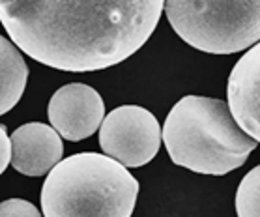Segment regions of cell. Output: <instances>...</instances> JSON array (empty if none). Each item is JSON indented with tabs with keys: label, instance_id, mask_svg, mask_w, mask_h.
Returning <instances> with one entry per match:
<instances>
[{
	"label": "cell",
	"instance_id": "6da1fadb",
	"mask_svg": "<svg viewBox=\"0 0 260 217\" xmlns=\"http://www.w3.org/2000/svg\"><path fill=\"white\" fill-rule=\"evenodd\" d=\"M163 10L165 0H0V21L36 62L86 73L133 56Z\"/></svg>",
	"mask_w": 260,
	"mask_h": 217
},
{
	"label": "cell",
	"instance_id": "7a4b0ae2",
	"mask_svg": "<svg viewBox=\"0 0 260 217\" xmlns=\"http://www.w3.org/2000/svg\"><path fill=\"white\" fill-rule=\"evenodd\" d=\"M163 142L172 163L208 176L240 169L258 146L238 123L229 101L204 96L176 101L163 126Z\"/></svg>",
	"mask_w": 260,
	"mask_h": 217
},
{
	"label": "cell",
	"instance_id": "3957f363",
	"mask_svg": "<svg viewBox=\"0 0 260 217\" xmlns=\"http://www.w3.org/2000/svg\"><path fill=\"white\" fill-rule=\"evenodd\" d=\"M139 182L124 163L107 153L81 152L60 159L42 188L47 217H129Z\"/></svg>",
	"mask_w": 260,
	"mask_h": 217
},
{
	"label": "cell",
	"instance_id": "277c9868",
	"mask_svg": "<svg viewBox=\"0 0 260 217\" xmlns=\"http://www.w3.org/2000/svg\"><path fill=\"white\" fill-rule=\"evenodd\" d=\"M182 41L208 54H234L260 41V0H165Z\"/></svg>",
	"mask_w": 260,
	"mask_h": 217
},
{
	"label": "cell",
	"instance_id": "5b68a950",
	"mask_svg": "<svg viewBox=\"0 0 260 217\" xmlns=\"http://www.w3.org/2000/svg\"><path fill=\"white\" fill-rule=\"evenodd\" d=\"M163 129L144 107L122 105L105 116L100 128L101 150L125 167H144L157 156Z\"/></svg>",
	"mask_w": 260,
	"mask_h": 217
},
{
	"label": "cell",
	"instance_id": "8992f818",
	"mask_svg": "<svg viewBox=\"0 0 260 217\" xmlns=\"http://www.w3.org/2000/svg\"><path fill=\"white\" fill-rule=\"evenodd\" d=\"M49 122L66 141L92 137L105 120V103L98 90L83 82L58 88L49 101Z\"/></svg>",
	"mask_w": 260,
	"mask_h": 217
},
{
	"label": "cell",
	"instance_id": "52a82bcc",
	"mask_svg": "<svg viewBox=\"0 0 260 217\" xmlns=\"http://www.w3.org/2000/svg\"><path fill=\"white\" fill-rule=\"evenodd\" d=\"M226 98L238 123L260 142V41L234 64Z\"/></svg>",
	"mask_w": 260,
	"mask_h": 217
},
{
	"label": "cell",
	"instance_id": "ba28073f",
	"mask_svg": "<svg viewBox=\"0 0 260 217\" xmlns=\"http://www.w3.org/2000/svg\"><path fill=\"white\" fill-rule=\"evenodd\" d=\"M64 137L47 123L30 122L12 133L13 169L24 176H43L53 170L64 153Z\"/></svg>",
	"mask_w": 260,
	"mask_h": 217
},
{
	"label": "cell",
	"instance_id": "9c48e42d",
	"mask_svg": "<svg viewBox=\"0 0 260 217\" xmlns=\"http://www.w3.org/2000/svg\"><path fill=\"white\" fill-rule=\"evenodd\" d=\"M28 68L21 49L8 38H0V112L6 114L17 105L26 86Z\"/></svg>",
	"mask_w": 260,
	"mask_h": 217
},
{
	"label": "cell",
	"instance_id": "30bf717a",
	"mask_svg": "<svg viewBox=\"0 0 260 217\" xmlns=\"http://www.w3.org/2000/svg\"><path fill=\"white\" fill-rule=\"evenodd\" d=\"M236 213L240 217H260V165L249 170L238 185Z\"/></svg>",
	"mask_w": 260,
	"mask_h": 217
},
{
	"label": "cell",
	"instance_id": "8fae6325",
	"mask_svg": "<svg viewBox=\"0 0 260 217\" xmlns=\"http://www.w3.org/2000/svg\"><path fill=\"white\" fill-rule=\"evenodd\" d=\"M2 217H38L40 210L32 202L23 199H8L0 204Z\"/></svg>",
	"mask_w": 260,
	"mask_h": 217
},
{
	"label": "cell",
	"instance_id": "7c38bea8",
	"mask_svg": "<svg viewBox=\"0 0 260 217\" xmlns=\"http://www.w3.org/2000/svg\"><path fill=\"white\" fill-rule=\"evenodd\" d=\"M13 159V142L12 135H8L6 126H0V172L12 165Z\"/></svg>",
	"mask_w": 260,
	"mask_h": 217
}]
</instances>
